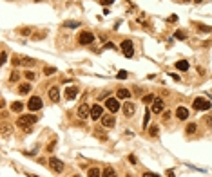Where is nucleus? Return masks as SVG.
I'll list each match as a JSON object with an SVG mask.
<instances>
[{
    "label": "nucleus",
    "instance_id": "obj_1",
    "mask_svg": "<svg viewBox=\"0 0 212 177\" xmlns=\"http://www.w3.org/2000/svg\"><path fill=\"white\" fill-rule=\"evenodd\" d=\"M36 121H38V117L33 116V114H29V116H22V117H18L16 125L22 126V128H27V132H29V126H31L33 123H36Z\"/></svg>",
    "mask_w": 212,
    "mask_h": 177
},
{
    "label": "nucleus",
    "instance_id": "obj_2",
    "mask_svg": "<svg viewBox=\"0 0 212 177\" xmlns=\"http://www.w3.org/2000/svg\"><path fill=\"white\" fill-rule=\"evenodd\" d=\"M210 107H212V103L207 98H201V96H200V98L194 100V108H196V110H209Z\"/></svg>",
    "mask_w": 212,
    "mask_h": 177
},
{
    "label": "nucleus",
    "instance_id": "obj_3",
    "mask_svg": "<svg viewBox=\"0 0 212 177\" xmlns=\"http://www.w3.org/2000/svg\"><path fill=\"white\" fill-rule=\"evenodd\" d=\"M78 42H80V45L93 43V42H94V34H93L91 31H82V33H80V36H78Z\"/></svg>",
    "mask_w": 212,
    "mask_h": 177
},
{
    "label": "nucleus",
    "instance_id": "obj_4",
    "mask_svg": "<svg viewBox=\"0 0 212 177\" xmlns=\"http://www.w3.org/2000/svg\"><path fill=\"white\" fill-rule=\"evenodd\" d=\"M122 51H123V54H125L127 58H132V54H134V45H132V42H131V40H123V42H122Z\"/></svg>",
    "mask_w": 212,
    "mask_h": 177
},
{
    "label": "nucleus",
    "instance_id": "obj_5",
    "mask_svg": "<svg viewBox=\"0 0 212 177\" xmlns=\"http://www.w3.org/2000/svg\"><path fill=\"white\" fill-rule=\"evenodd\" d=\"M27 108H29V110H33V112L40 110V108H42V100H40L38 96H33L31 100H29V103H27Z\"/></svg>",
    "mask_w": 212,
    "mask_h": 177
},
{
    "label": "nucleus",
    "instance_id": "obj_6",
    "mask_svg": "<svg viewBox=\"0 0 212 177\" xmlns=\"http://www.w3.org/2000/svg\"><path fill=\"white\" fill-rule=\"evenodd\" d=\"M49 166H51L53 172H58V174L64 172V163H62L60 159H56V157H51V159H49Z\"/></svg>",
    "mask_w": 212,
    "mask_h": 177
},
{
    "label": "nucleus",
    "instance_id": "obj_7",
    "mask_svg": "<svg viewBox=\"0 0 212 177\" xmlns=\"http://www.w3.org/2000/svg\"><path fill=\"white\" fill-rule=\"evenodd\" d=\"M105 107L111 112H116V110H120V100L118 98H109L105 101Z\"/></svg>",
    "mask_w": 212,
    "mask_h": 177
},
{
    "label": "nucleus",
    "instance_id": "obj_8",
    "mask_svg": "<svg viewBox=\"0 0 212 177\" xmlns=\"http://www.w3.org/2000/svg\"><path fill=\"white\" fill-rule=\"evenodd\" d=\"M102 116H104V108L100 105H93L91 107V117L93 119H102Z\"/></svg>",
    "mask_w": 212,
    "mask_h": 177
},
{
    "label": "nucleus",
    "instance_id": "obj_9",
    "mask_svg": "<svg viewBox=\"0 0 212 177\" xmlns=\"http://www.w3.org/2000/svg\"><path fill=\"white\" fill-rule=\"evenodd\" d=\"M102 125L105 126V128H113V126L116 125L114 116H102Z\"/></svg>",
    "mask_w": 212,
    "mask_h": 177
},
{
    "label": "nucleus",
    "instance_id": "obj_10",
    "mask_svg": "<svg viewBox=\"0 0 212 177\" xmlns=\"http://www.w3.org/2000/svg\"><path fill=\"white\" fill-rule=\"evenodd\" d=\"M49 100L53 103H58V100H60V89L58 87H51L49 89Z\"/></svg>",
    "mask_w": 212,
    "mask_h": 177
},
{
    "label": "nucleus",
    "instance_id": "obj_11",
    "mask_svg": "<svg viewBox=\"0 0 212 177\" xmlns=\"http://www.w3.org/2000/svg\"><path fill=\"white\" fill-rule=\"evenodd\" d=\"M176 117L181 119V121H185V119L189 117V110H187L185 107H178V108H176Z\"/></svg>",
    "mask_w": 212,
    "mask_h": 177
},
{
    "label": "nucleus",
    "instance_id": "obj_12",
    "mask_svg": "<svg viewBox=\"0 0 212 177\" xmlns=\"http://www.w3.org/2000/svg\"><path fill=\"white\" fill-rule=\"evenodd\" d=\"M152 112L154 114H159V112H163V100H154L152 101Z\"/></svg>",
    "mask_w": 212,
    "mask_h": 177
},
{
    "label": "nucleus",
    "instance_id": "obj_13",
    "mask_svg": "<svg viewBox=\"0 0 212 177\" xmlns=\"http://www.w3.org/2000/svg\"><path fill=\"white\" fill-rule=\"evenodd\" d=\"M87 116H91V108H89V107L84 103L80 108H78V117H80V119H85Z\"/></svg>",
    "mask_w": 212,
    "mask_h": 177
},
{
    "label": "nucleus",
    "instance_id": "obj_14",
    "mask_svg": "<svg viewBox=\"0 0 212 177\" xmlns=\"http://www.w3.org/2000/svg\"><path fill=\"white\" fill-rule=\"evenodd\" d=\"M123 114L127 116V117H131V116L134 114V103H131V101L123 103Z\"/></svg>",
    "mask_w": 212,
    "mask_h": 177
},
{
    "label": "nucleus",
    "instance_id": "obj_15",
    "mask_svg": "<svg viewBox=\"0 0 212 177\" xmlns=\"http://www.w3.org/2000/svg\"><path fill=\"white\" fill-rule=\"evenodd\" d=\"M76 96H78V89L76 87H67L65 89V98L67 100H74Z\"/></svg>",
    "mask_w": 212,
    "mask_h": 177
},
{
    "label": "nucleus",
    "instance_id": "obj_16",
    "mask_svg": "<svg viewBox=\"0 0 212 177\" xmlns=\"http://www.w3.org/2000/svg\"><path fill=\"white\" fill-rule=\"evenodd\" d=\"M116 98L118 100H129L131 98V91H127V89H118Z\"/></svg>",
    "mask_w": 212,
    "mask_h": 177
},
{
    "label": "nucleus",
    "instance_id": "obj_17",
    "mask_svg": "<svg viewBox=\"0 0 212 177\" xmlns=\"http://www.w3.org/2000/svg\"><path fill=\"white\" fill-rule=\"evenodd\" d=\"M31 89H33V87H31L29 83H22L20 87H18V92H20L22 96H25V94H29V92H31Z\"/></svg>",
    "mask_w": 212,
    "mask_h": 177
},
{
    "label": "nucleus",
    "instance_id": "obj_18",
    "mask_svg": "<svg viewBox=\"0 0 212 177\" xmlns=\"http://www.w3.org/2000/svg\"><path fill=\"white\" fill-rule=\"evenodd\" d=\"M102 177H118V175H116V172H114L111 166H105V168H104V172H102Z\"/></svg>",
    "mask_w": 212,
    "mask_h": 177
},
{
    "label": "nucleus",
    "instance_id": "obj_19",
    "mask_svg": "<svg viewBox=\"0 0 212 177\" xmlns=\"http://www.w3.org/2000/svg\"><path fill=\"white\" fill-rule=\"evenodd\" d=\"M176 69H178V71H189V62H187V60L176 62Z\"/></svg>",
    "mask_w": 212,
    "mask_h": 177
},
{
    "label": "nucleus",
    "instance_id": "obj_20",
    "mask_svg": "<svg viewBox=\"0 0 212 177\" xmlns=\"http://www.w3.org/2000/svg\"><path fill=\"white\" fill-rule=\"evenodd\" d=\"M11 110H13V112H22V110H24V103H22V101H13Z\"/></svg>",
    "mask_w": 212,
    "mask_h": 177
},
{
    "label": "nucleus",
    "instance_id": "obj_21",
    "mask_svg": "<svg viewBox=\"0 0 212 177\" xmlns=\"http://www.w3.org/2000/svg\"><path fill=\"white\" fill-rule=\"evenodd\" d=\"M154 100H156V98H154V94H145V96L141 98V101H143V103H152Z\"/></svg>",
    "mask_w": 212,
    "mask_h": 177
},
{
    "label": "nucleus",
    "instance_id": "obj_22",
    "mask_svg": "<svg viewBox=\"0 0 212 177\" xmlns=\"http://www.w3.org/2000/svg\"><path fill=\"white\" fill-rule=\"evenodd\" d=\"M87 175H89V177H100L102 174H100V170H98V168H91V170L87 172Z\"/></svg>",
    "mask_w": 212,
    "mask_h": 177
},
{
    "label": "nucleus",
    "instance_id": "obj_23",
    "mask_svg": "<svg viewBox=\"0 0 212 177\" xmlns=\"http://www.w3.org/2000/svg\"><path fill=\"white\" fill-rule=\"evenodd\" d=\"M196 128H198V126H196V123H189L185 132H187V134H194V132H196Z\"/></svg>",
    "mask_w": 212,
    "mask_h": 177
},
{
    "label": "nucleus",
    "instance_id": "obj_24",
    "mask_svg": "<svg viewBox=\"0 0 212 177\" xmlns=\"http://www.w3.org/2000/svg\"><path fill=\"white\" fill-rule=\"evenodd\" d=\"M24 76H25V80H35V78H36V74L33 73V71H25Z\"/></svg>",
    "mask_w": 212,
    "mask_h": 177
},
{
    "label": "nucleus",
    "instance_id": "obj_25",
    "mask_svg": "<svg viewBox=\"0 0 212 177\" xmlns=\"http://www.w3.org/2000/svg\"><path fill=\"white\" fill-rule=\"evenodd\" d=\"M174 36H176V40H185V38H187V34H185L183 31H176Z\"/></svg>",
    "mask_w": 212,
    "mask_h": 177
},
{
    "label": "nucleus",
    "instance_id": "obj_26",
    "mask_svg": "<svg viewBox=\"0 0 212 177\" xmlns=\"http://www.w3.org/2000/svg\"><path fill=\"white\" fill-rule=\"evenodd\" d=\"M149 116H150V110H147L145 116H143V128H147V125H149Z\"/></svg>",
    "mask_w": 212,
    "mask_h": 177
},
{
    "label": "nucleus",
    "instance_id": "obj_27",
    "mask_svg": "<svg viewBox=\"0 0 212 177\" xmlns=\"http://www.w3.org/2000/svg\"><path fill=\"white\" fill-rule=\"evenodd\" d=\"M44 73H45V76H51V74L56 73V69H54V67H45V71H44Z\"/></svg>",
    "mask_w": 212,
    "mask_h": 177
},
{
    "label": "nucleus",
    "instance_id": "obj_28",
    "mask_svg": "<svg viewBox=\"0 0 212 177\" xmlns=\"http://www.w3.org/2000/svg\"><path fill=\"white\" fill-rule=\"evenodd\" d=\"M18 78H20V74H18V73H11L9 82H18Z\"/></svg>",
    "mask_w": 212,
    "mask_h": 177
},
{
    "label": "nucleus",
    "instance_id": "obj_29",
    "mask_svg": "<svg viewBox=\"0 0 212 177\" xmlns=\"http://www.w3.org/2000/svg\"><path fill=\"white\" fill-rule=\"evenodd\" d=\"M127 76H129L127 71H120V73H118V80H125Z\"/></svg>",
    "mask_w": 212,
    "mask_h": 177
},
{
    "label": "nucleus",
    "instance_id": "obj_30",
    "mask_svg": "<svg viewBox=\"0 0 212 177\" xmlns=\"http://www.w3.org/2000/svg\"><path fill=\"white\" fill-rule=\"evenodd\" d=\"M64 25H65V27H78L80 24H78V22H65Z\"/></svg>",
    "mask_w": 212,
    "mask_h": 177
},
{
    "label": "nucleus",
    "instance_id": "obj_31",
    "mask_svg": "<svg viewBox=\"0 0 212 177\" xmlns=\"http://www.w3.org/2000/svg\"><path fill=\"white\" fill-rule=\"evenodd\" d=\"M158 132H159L158 126H150V135H158Z\"/></svg>",
    "mask_w": 212,
    "mask_h": 177
},
{
    "label": "nucleus",
    "instance_id": "obj_32",
    "mask_svg": "<svg viewBox=\"0 0 212 177\" xmlns=\"http://www.w3.org/2000/svg\"><path fill=\"white\" fill-rule=\"evenodd\" d=\"M22 63H24V65H33V63H35V60H33V58H25Z\"/></svg>",
    "mask_w": 212,
    "mask_h": 177
},
{
    "label": "nucleus",
    "instance_id": "obj_33",
    "mask_svg": "<svg viewBox=\"0 0 212 177\" xmlns=\"http://www.w3.org/2000/svg\"><path fill=\"white\" fill-rule=\"evenodd\" d=\"M143 177H159V175H158V174H154V172H145Z\"/></svg>",
    "mask_w": 212,
    "mask_h": 177
},
{
    "label": "nucleus",
    "instance_id": "obj_34",
    "mask_svg": "<svg viewBox=\"0 0 212 177\" xmlns=\"http://www.w3.org/2000/svg\"><path fill=\"white\" fill-rule=\"evenodd\" d=\"M129 161H131L132 165H136V163H138V161H136V156H134V154H131V156H129Z\"/></svg>",
    "mask_w": 212,
    "mask_h": 177
},
{
    "label": "nucleus",
    "instance_id": "obj_35",
    "mask_svg": "<svg viewBox=\"0 0 212 177\" xmlns=\"http://www.w3.org/2000/svg\"><path fill=\"white\" fill-rule=\"evenodd\" d=\"M105 49H116V45H114L113 42H107L105 43Z\"/></svg>",
    "mask_w": 212,
    "mask_h": 177
},
{
    "label": "nucleus",
    "instance_id": "obj_36",
    "mask_svg": "<svg viewBox=\"0 0 212 177\" xmlns=\"http://www.w3.org/2000/svg\"><path fill=\"white\" fill-rule=\"evenodd\" d=\"M200 29H201V31H205V33H210V31H212V27H207V25H200Z\"/></svg>",
    "mask_w": 212,
    "mask_h": 177
},
{
    "label": "nucleus",
    "instance_id": "obj_37",
    "mask_svg": "<svg viewBox=\"0 0 212 177\" xmlns=\"http://www.w3.org/2000/svg\"><path fill=\"white\" fill-rule=\"evenodd\" d=\"M6 62H7V52L2 51V63H6Z\"/></svg>",
    "mask_w": 212,
    "mask_h": 177
},
{
    "label": "nucleus",
    "instance_id": "obj_38",
    "mask_svg": "<svg viewBox=\"0 0 212 177\" xmlns=\"http://www.w3.org/2000/svg\"><path fill=\"white\" fill-rule=\"evenodd\" d=\"M114 0H100V4H104V6H109V4H113Z\"/></svg>",
    "mask_w": 212,
    "mask_h": 177
},
{
    "label": "nucleus",
    "instance_id": "obj_39",
    "mask_svg": "<svg viewBox=\"0 0 212 177\" xmlns=\"http://www.w3.org/2000/svg\"><path fill=\"white\" fill-rule=\"evenodd\" d=\"M176 20H178V16H176V15H172V16L169 18V22H176Z\"/></svg>",
    "mask_w": 212,
    "mask_h": 177
},
{
    "label": "nucleus",
    "instance_id": "obj_40",
    "mask_svg": "<svg viewBox=\"0 0 212 177\" xmlns=\"http://www.w3.org/2000/svg\"><path fill=\"white\" fill-rule=\"evenodd\" d=\"M167 177H176V175H174V172H170V170H169V172H167Z\"/></svg>",
    "mask_w": 212,
    "mask_h": 177
},
{
    "label": "nucleus",
    "instance_id": "obj_41",
    "mask_svg": "<svg viewBox=\"0 0 212 177\" xmlns=\"http://www.w3.org/2000/svg\"><path fill=\"white\" fill-rule=\"evenodd\" d=\"M194 2H196V4H201V0H194Z\"/></svg>",
    "mask_w": 212,
    "mask_h": 177
},
{
    "label": "nucleus",
    "instance_id": "obj_42",
    "mask_svg": "<svg viewBox=\"0 0 212 177\" xmlns=\"http://www.w3.org/2000/svg\"><path fill=\"white\" fill-rule=\"evenodd\" d=\"M183 2H191V0H183Z\"/></svg>",
    "mask_w": 212,
    "mask_h": 177
},
{
    "label": "nucleus",
    "instance_id": "obj_43",
    "mask_svg": "<svg viewBox=\"0 0 212 177\" xmlns=\"http://www.w3.org/2000/svg\"><path fill=\"white\" fill-rule=\"evenodd\" d=\"M73 177H80V175H73Z\"/></svg>",
    "mask_w": 212,
    "mask_h": 177
}]
</instances>
